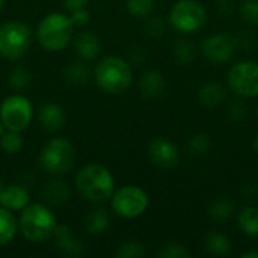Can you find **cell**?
Returning a JSON list of instances; mask_svg holds the SVG:
<instances>
[{
  "instance_id": "e575fe53",
  "label": "cell",
  "mask_w": 258,
  "mask_h": 258,
  "mask_svg": "<svg viewBox=\"0 0 258 258\" xmlns=\"http://www.w3.org/2000/svg\"><path fill=\"white\" fill-rule=\"evenodd\" d=\"M145 32L150 35V36H160L165 33V23L162 18H157V17H153L147 21L145 24Z\"/></svg>"
},
{
  "instance_id": "484cf974",
  "label": "cell",
  "mask_w": 258,
  "mask_h": 258,
  "mask_svg": "<svg viewBox=\"0 0 258 258\" xmlns=\"http://www.w3.org/2000/svg\"><path fill=\"white\" fill-rule=\"evenodd\" d=\"M0 147L6 154H17L23 148V138L20 132H12L8 130L6 133L0 136Z\"/></svg>"
},
{
  "instance_id": "60d3db41",
  "label": "cell",
  "mask_w": 258,
  "mask_h": 258,
  "mask_svg": "<svg viewBox=\"0 0 258 258\" xmlns=\"http://www.w3.org/2000/svg\"><path fill=\"white\" fill-rule=\"evenodd\" d=\"M3 128H5V125H3V122H2V119H0V136L3 135Z\"/></svg>"
},
{
  "instance_id": "2e32d148",
  "label": "cell",
  "mask_w": 258,
  "mask_h": 258,
  "mask_svg": "<svg viewBox=\"0 0 258 258\" xmlns=\"http://www.w3.org/2000/svg\"><path fill=\"white\" fill-rule=\"evenodd\" d=\"M225 86L221 82L210 80L206 82L200 89H198V100L203 106L206 107H218L224 103L225 100Z\"/></svg>"
},
{
  "instance_id": "d4e9b609",
  "label": "cell",
  "mask_w": 258,
  "mask_h": 258,
  "mask_svg": "<svg viewBox=\"0 0 258 258\" xmlns=\"http://www.w3.org/2000/svg\"><path fill=\"white\" fill-rule=\"evenodd\" d=\"M172 54L178 63L189 65L195 59V48H194L192 42H189L187 39H178L172 45Z\"/></svg>"
},
{
  "instance_id": "9a60e30c",
  "label": "cell",
  "mask_w": 258,
  "mask_h": 258,
  "mask_svg": "<svg viewBox=\"0 0 258 258\" xmlns=\"http://www.w3.org/2000/svg\"><path fill=\"white\" fill-rule=\"evenodd\" d=\"M139 91L145 100L159 98L165 91V76L157 70H148L141 77Z\"/></svg>"
},
{
  "instance_id": "603a6c76",
  "label": "cell",
  "mask_w": 258,
  "mask_h": 258,
  "mask_svg": "<svg viewBox=\"0 0 258 258\" xmlns=\"http://www.w3.org/2000/svg\"><path fill=\"white\" fill-rule=\"evenodd\" d=\"M234 212H236V204L230 198L213 200L207 206V215L212 219L218 221V222H222V221L230 219L234 215Z\"/></svg>"
},
{
  "instance_id": "8992f818",
  "label": "cell",
  "mask_w": 258,
  "mask_h": 258,
  "mask_svg": "<svg viewBox=\"0 0 258 258\" xmlns=\"http://www.w3.org/2000/svg\"><path fill=\"white\" fill-rule=\"evenodd\" d=\"M32 45V30L21 21H6L0 26V56L9 60L23 57Z\"/></svg>"
},
{
  "instance_id": "3957f363",
  "label": "cell",
  "mask_w": 258,
  "mask_h": 258,
  "mask_svg": "<svg viewBox=\"0 0 258 258\" xmlns=\"http://www.w3.org/2000/svg\"><path fill=\"white\" fill-rule=\"evenodd\" d=\"M94 77L104 92L121 94L130 88L133 82V70L125 59L119 56H107L97 63Z\"/></svg>"
},
{
  "instance_id": "30bf717a",
  "label": "cell",
  "mask_w": 258,
  "mask_h": 258,
  "mask_svg": "<svg viewBox=\"0 0 258 258\" xmlns=\"http://www.w3.org/2000/svg\"><path fill=\"white\" fill-rule=\"evenodd\" d=\"M33 109L24 95H9L0 106V119L6 130L23 132L32 121Z\"/></svg>"
},
{
  "instance_id": "6da1fadb",
  "label": "cell",
  "mask_w": 258,
  "mask_h": 258,
  "mask_svg": "<svg viewBox=\"0 0 258 258\" xmlns=\"http://www.w3.org/2000/svg\"><path fill=\"white\" fill-rule=\"evenodd\" d=\"M76 187L85 200L92 203H103L112 198L115 192V180L106 166L91 163L77 172Z\"/></svg>"
},
{
  "instance_id": "ac0fdd59",
  "label": "cell",
  "mask_w": 258,
  "mask_h": 258,
  "mask_svg": "<svg viewBox=\"0 0 258 258\" xmlns=\"http://www.w3.org/2000/svg\"><path fill=\"white\" fill-rule=\"evenodd\" d=\"M100 39L92 32H82L76 39V51L83 60H94L100 54Z\"/></svg>"
},
{
  "instance_id": "8fae6325",
  "label": "cell",
  "mask_w": 258,
  "mask_h": 258,
  "mask_svg": "<svg viewBox=\"0 0 258 258\" xmlns=\"http://www.w3.org/2000/svg\"><path fill=\"white\" fill-rule=\"evenodd\" d=\"M237 39L230 33H213L207 36L201 44V53L206 59L215 63H224L230 60L236 51Z\"/></svg>"
},
{
  "instance_id": "83f0119b",
  "label": "cell",
  "mask_w": 258,
  "mask_h": 258,
  "mask_svg": "<svg viewBox=\"0 0 258 258\" xmlns=\"http://www.w3.org/2000/svg\"><path fill=\"white\" fill-rule=\"evenodd\" d=\"M65 79L70 82V83H74V85H82V83H86L88 79H89V70L80 63V62H76V63H70L67 68H65Z\"/></svg>"
},
{
  "instance_id": "d6986e66",
  "label": "cell",
  "mask_w": 258,
  "mask_h": 258,
  "mask_svg": "<svg viewBox=\"0 0 258 258\" xmlns=\"http://www.w3.org/2000/svg\"><path fill=\"white\" fill-rule=\"evenodd\" d=\"M204 249L209 255L213 257H227L231 254L233 245L231 240L219 231H212L204 239Z\"/></svg>"
},
{
  "instance_id": "e0dca14e",
  "label": "cell",
  "mask_w": 258,
  "mask_h": 258,
  "mask_svg": "<svg viewBox=\"0 0 258 258\" xmlns=\"http://www.w3.org/2000/svg\"><path fill=\"white\" fill-rule=\"evenodd\" d=\"M39 122L45 130H60L65 124V112L59 104L45 103L39 109Z\"/></svg>"
},
{
  "instance_id": "4316f807",
  "label": "cell",
  "mask_w": 258,
  "mask_h": 258,
  "mask_svg": "<svg viewBox=\"0 0 258 258\" xmlns=\"http://www.w3.org/2000/svg\"><path fill=\"white\" fill-rule=\"evenodd\" d=\"M212 145H213V142H212L210 135L203 133V132L192 135L189 139V150L192 154H197V156H203V154L209 153Z\"/></svg>"
},
{
  "instance_id": "836d02e7",
  "label": "cell",
  "mask_w": 258,
  "mask_h": 258,
  "mask_svg": "<svg viewBox=\"0 0 258 258\" xmlns=\"http://www.w3.org/2000/svg\"><path fill=\"white\" fill-rule=\"evenodd\" d=\"M227 115L231 121L240 122L246 118V106L240 101V100H234L228 104L227 109Z\"/></svg>"
},
{
  "instance_id": "5b68a950",
  "label": "cell",
  "mask_w": 258,
  "mask_h": 258,
  "mask_svg": "<svg viewBox=\"0 0 258 258\" xmlns=\"http://www.w3.org/2000/svg\"><path fill=\"white\" fill-rule=\"evenodd\" d=\"M74 160H76L74 147L70 141L63 138H56L47 142L39 154L41 168L53 175L67 174L74 166Z\"/></svg>"
},
{
  "instance_id": "ab89813d",
  "label": "cell",
  "mask_w": 258,
  "mask_h": 258,
  "mask_svg": "<svg viewBox=\"0 0 258 258\" xmlns=\"http://www.w3.org/2000/svg\"><path fill=\"white\" fill-rule=\"evenodd\" d=\"M252 147H254V150L258 153V135L254 138V142H252Z\"/></svg>"
},
{
  "instance_id": "7402d4cb",
  "label": "cell",
  "mask_w": 258,
  "mask_h": 258,
  "mask_svg": "<svg viewBox=\"0 0 258 258\" xmlns=\"http://www.w3.org/2000/svg\"><path fill=\"white\" fill-rule=\"evenodd\" d=\"M237 224L240 231L248 237H258V207L248 206L239 212Z\"/></svg>"
},
{
  "instance_id": "ffe728a7",
  "label": "cell",
  "mask_w": 258,
  "mask_h": 258,
  "mask_svg": "<svg viewBox=\"0 0 258 258\" xmlns=\"http://www.w3.org/2000/svg\"><path fill=\"white\" fill-rule=\"evenodd\" d=\"M110 225V215L104 207L94 209L85 219V228L89 234L98 236L103 234Z\"/></svg>"
},
{
  "instance_id": "4dcf8cb0",
  "label": "cell",
  "mask_w": 258,
  "mask_h": 258,
  "mask_svg": "<svg viewBox=\"0 0 258 258\" xmlns=\"http://www.w3.org/2000/svg\"><path fill=\"white\" fill-rule=\"evenodd\" d=\"M144 255H145L144 245L139 243V242H133V240L122 243L115 252L116 258H141Z\"/></svg>"
},
{
  "instance_id": "b9f144b4",
  "label": "cell",
  "mask_w": 258,
  "mask_h": 258,
  "mask_svg": "<svg viewBox=\"0 0 258 258\" xmlns=\"http://www.w3.org/2000/svg\"><path fill=\"white\" fill-rule=\"evenodd\" d=\"M3 3H5V0H0V11H2V8H3Z\"/></svg>"
},
{
  "instance_id": "44dd1931",
  "label": "cell",
  "mask_w": 258,
  "mask_h": 258,
  "mask_svg": "<svg viewBox=\"0 0 258 258\" xmlns=\"http://www.w3.org/2000/svg\"><path fill=\"white\" fill-rule=\"evenodd\" d=\"M42 197L47 203L59 206L70 198V187L62 180H51L42 189Z\"/></svg>"
},
{
  "instance_id": "9c48e42d",
  "label": "cell",
  "mask_w": 258,
  "mask_h": 258,
  "mask_svg": "<svg viewBox=\"0 0 258 258\" xmlns=\"http://www.w3.org/2000/svg\"><path fill=\"white\" fill-rule=\"evenodd\" d=\"M228 86L239 97H258V62L246 59L234 63L228 71Z\"/></svg>"
},
{
  "instance_id": "d6a6232c",
  "label": "cell",
  "mask_w": 258,
  "mask_h": 258,
  "mask_svg": "<svg viewBox=\"0 0 258 258\" xmlns=\"http://www.w3.org/2000/svg\"><path fill=\"white\" fill-rule=\"evenodd\" d=\"M240 15L249 24L258 26V0H243L240 3Z\"/></svg>"
},
{
  "instance_id": "f1b7e54d",
  "label": "cell",
  "mask_w": 258,
  "mask_h": 258,
  "mask_svg": "<svg viewBox=\"0 0 258 258\" xmlns=\"http://www.w3.org/2000/svg\"><path fill=\"white\" fill-rule=\"evenodd\" d=\"M127 11L133 17H148L154 11L156 0H127Z\"/></svg>"
},
{
  "instance_id": "7a4b0ae2",
  "label": "cell",
  "mask_w": 258,
  "mask_h": 258,
  "mask_svg": "<svg viewBox=\"0 0 258 258\" xmlns=\"http://www.w3.org/2000/svg\"><path fill=\"white\" fill-rule=\"evenodd\" d=\"M57 227L54 213L44 204H27L20 216L18 228L23 236L35 243L47 242Z\"/></svg>"
},
{
  "instance_id": "52a82bcc",
  "label": "cell",
  "mask_w": 258,
  "mask_h": 258,
  "mask_svg": "<svg viewBox=\"0 0 258 258\" xmlns=\"http://www.w3.org/2000/svg\"><path fill=\"white\" fill-rule=\"evenodd\" d=\"M207 21V9L200 0H178L169 12V23L183 33L198 32Z\"/></svg>"
},
{
  "instance_id": "1f68e13d",
  "label": "cell",
  "mask_w": 258,
  "mask_h": 258,
  "mask_svg": "<svg viewBox=\"0 0 258 258\" xmlns=\"http://www.w3.org/2000/svg\"><path fill=\"white\" fill-rule=\"evenodd\" d=\"M30 83V73L24 67H15L12 68L9 74V85L15 89L27 88Z\"/></svg>"
},
{
  "instance_id": "7c38bea8",
  "label": "cell",
  "mask_w": 258,
  "mask_h": 258,
  "mask_svg": "<svg viewBox=\"0 0 258 258\" xmlns=\"http://www.w3.org/2000/svg\"><path fill=\"white\" fill-rule=\"evenodd\" d=\"M148 157L162 169H172L180 163V150L168 138H154L148 145Z\"/></svg>"
},
{
  "instance_id": "d590c367",
  "label": "cell",
  "mask_w": 258,
  "mask_h": 258,
  "mask_svg": "<svg viewBox=\"0 0 258 258\" xmlns=\"http://www.w3.org/2000/svg\"><path fill=\"white\" fill-rule=\"evenodd\" d=\"M89 12L86 11V8L83 9H77V11H73L71 15H70V20L73 23V26H77V27H83L89 23Z\"/></svg>"
},
{
  "instance_id": "f546056e",
  "label": "cell",
  "mask_w": 258,
  "mask_h": 258,
  "mask_svg": "<svg viewBox=\"0 0 258 258\" xmlns=\"http://www.w3.org/2000/svg\"><path fill=\"white\" fill-rule=\"evenodd\" d=\"M156 255H157L159 258H190L192 257L190 251H189L184 245H181V243H168V245L162 246V248L156 252Z\"/></svg>"
},
{
  "instance_id": "ba28073f",
  "label": "cell",
  "mask_w": 258,
  "mask_h": 258,
  "mask_svg": "<svg viewBox=\"0 0 258 258\" xmlns=\"http://www.w3.org/2000/svg\"><path fill=\"white\" fill-rule=\"evenodd\" d=\"M150 198L139 186H122L112 195V210L125 219L139 218L148 209Z\"/></svg>"
},
{
  "instance_id": "277c9868",
  "label": "cell",
  "mask_w": 258,
  "mask_h": 258,
  "mask_svg": "<svg viewBox=\"0 0 258 258\" xmlns=\"http://www.w3.org/2000/svg\"><path fill=\"white\" fill-rule=\"evenodd\" d=\"M73 38V23L70 17L53 12L45 15L38 26V41L48 51L65 48Z\"/></svg>"
},
{
  "instance_id": "ee69618b",
  "label": "cell",
  "mask_w": 258,
  "mask_h": 258,
  "mask_svg": "<svg viewBox=\"0 0 258 258\" xmlns=\"http://www.w3.org/2000/svg\"><path fill=\"white\" fill-rule=\"evenodd\" d=\"M257 118H258V107H257Z\"/></svg>"
},
{
  "instance_id": "cb8c5ba5",
  "label": "cell",
  "mask_w": 258,
  "mask_h": 258,
  "mask_svg": "<svg viewBox=\"0 0 258 258\" xmlns=\"http://www.w3.org/2000/svg\"><path fill=\"white\" fill-rule=\"evenodd\" d=\"M18 230V222L11 210L0 207V246L14 240Z\"/></svg>"
},
{
  "instance_id": "8d00e7d4",
  "label": "cell",
  "mask_w": 258,
  "mask_h": 258,
  "mask_svg": "<svg viewBox=\"0 0 258 258\" xmlns=\"http://www.w3.org/2000/svg\"><path fill=\"white\" fill-rule=\"evenodd\" d=\"M88 2H89V0H63V5H65V8H67L70 12H73V11L86 8Z\"/></svg>"
},
{
  "instance_id": "74e56055",
  "label": "cell",
  "mask_w": 258,
  "mask_h": 258,
  "mask_svg": "<svg viewBox=\"0 0 258 258\" xmlns=\"http://www.w3.org/2000/svg\"><path fill=\"white\" fill-rule=\"evenodd\" d=\"M218 9L222 15H230L233 12V2L231 0H219Z\"/></svg>"
},
{
  "instance_id": "5bb4252c",
  "label": "cell",
  "mask_w": 258,
  "mask_h": 258,
  "mask_svg": "<svg viewBox=\"0 0 258 258\" xmlns=\"http://www.w3.org/2000/svg\"><path fill=\"white\" fill-rule=\"evenodd\" d=\"M53 237L56 240V246L59 252L65 257H79L82 254V243L77 237H74L73 231L67 225H57Z\"/></svg>"
},
{
  "instance_id": "7bdbcfd3",
  "label": "cell",
  "mask_w": 258,
  "mask_h": 258,
  "mask_svg": "<svg viewBox=\"0 0 258 258\" xmlns=\"http://www.w3.org/2000/svg\"><path fill=\"white\" fill-rule=\"evenodd\" d=\"M2 189H3V186H2V181H0V194H2Z\"/></svg>"
},
{
  "instance_id": "4fadbf2b",
  "label": "cell",
  "mask_w": 258,
  "mask_h": 258,
  "mask_svg": "<svg viewBox=\"0 0 258 258\" xmlns=\"http://www.w3.org/2000/svg\"><path fill=\"white\" fill-rule=\"evenodd\" d=\"M29 200H30L29 190L21 184L6 186L2 189L0 194V206L11 212L23 210L29 204Z\"/></svg>"
},
{
  "instance_id": "f35d334b",
  "label": "cell",
  "mask_w": 258,
  "mask_h": 258,
  "mask_svg": "<svg viewBox=\"0 0 258 258\" xmlns=\"http://www.w3.org/2000/svg\"><path fill=\"white\" fill-rule=\"evenodd\" d=\"M240 258H258V251H246L240 254Z\"/></svg>"
}]
</instances>
